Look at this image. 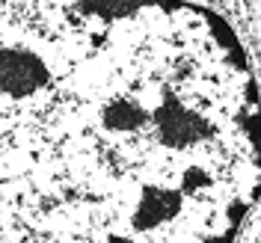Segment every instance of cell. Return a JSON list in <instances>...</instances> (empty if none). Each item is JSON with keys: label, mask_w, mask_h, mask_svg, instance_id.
<instances>
[{"label": "cell", "mask_w": 261, "mask_h": 243, "mask_svg": "<svg viewBox=\"0 0 261 243\" xmlns=\"http://www.w3.org/2000/svg\"><path fill=\"white\" fill-rule=\"evenodd\" d=\"M261 196V92L190 0H0V243H234Z\"/></svg>", "instance_id": "1"}]
</instances>
